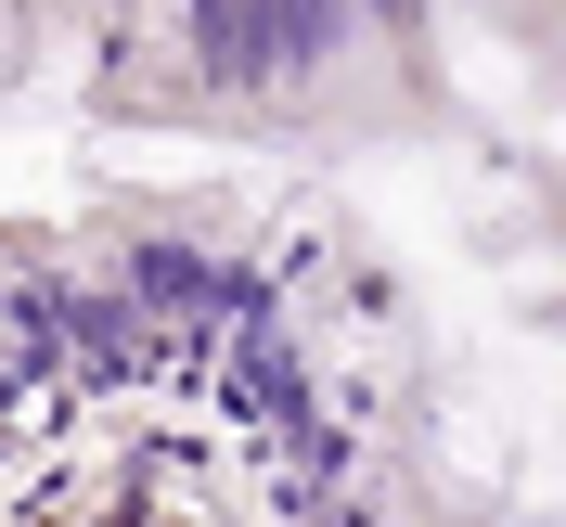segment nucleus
I'll list each match as a JSON object with an SVG mask.
<instances>
[{
	"label": "nucleus",
	"instance_id": "obj_1",
	"mask_svg": "<svg viewBox=\"0 0 566 527\" xmlns=\"http://www.w3.org/2000/svg\"><path fill=\"white\" fill-rule=\"evenodd\" d=\"M0 91H13V39H0Z\"/></svg>",
	"mask_w": 566,
	"mask_h": 527
}]
</instances>
